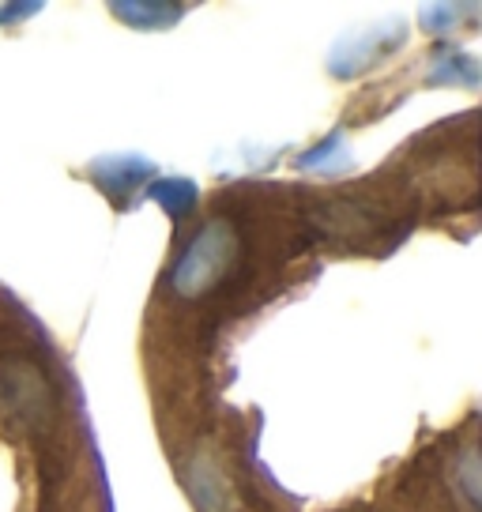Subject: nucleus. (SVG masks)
Segmentation results:
<instances>
[{"label":"nucleus","instance_id":"1","mask_svg":"<svg viewBox=\"0 0 482 512\" xmlns=\"http://www.w3.org/2000/svg\"><path fill=\"white\" fill-rule=\"evenodd\" d=\"M238 256V230L226 219H211L181 253L174 268V290L181 298H200L208 294L230 268Z\"/></svg>","mask_w":482,"mask_h":512},{"label":"nucleus","instance_id":"2","mask_svg":"<svg viewBox=\"0 0 482 512\" xmlns=\"http://www.w3.org/2000/svg\"><path fill=\"white\" fill-rule=\"evenodd\" d=\"M0 403L12 411V415H23L31 426L46 422L49 407H53V396H49L46 377L23 362V358H4L0 362Z\"/></svg>","mask_w":482,"mask_h":512}]
</instances>
